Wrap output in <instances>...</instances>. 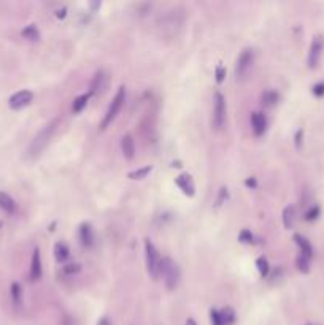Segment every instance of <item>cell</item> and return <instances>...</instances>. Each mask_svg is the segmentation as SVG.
I'll use <instances>...</instances> for the list:
<instances>
[{
	"label": "cell",
	"mask_w": 324,
	"mask_h": 325,
	"mask_svg": "<svg viewBox=\"0 0 324 325\" xmlns=\"http://www.w3.org/2000/svg\"><path fill=\"white\" fill-rule=\"evenodd\" d=\"M210 319H211V325H224L223 319H221V314H219L218 309L210 311Z\"/></svg>",
	"instance_id": "obj_27"
},
{
	"label": "cell",
	"mask_w": 324,
	"mask_h": 325,
	"mask_svg": "<svg viewBox=\"0 0 324 325\" xmlns=\"http://www.w3.org/2000/svg\"><path fill=\"white\" fill-rule=\"evenodd\" d=\"M294 241L297 243V246H299V249H300V254L304 255V257H307V259H310L313 255V247H312V244H310V241L305 238V237H302V235H294Z\"/></svg>",
	"instance_id": "obj_15"
},
{
	"label": "cell",
	"mask_w": 324,
	"mask_h": 325,
	"mask_svg": "<svg viewBox=\"0 0 324 325\" xmlns=\"http://www.w3.org/2000/svg\"><path fill=\"white\" fill-rule=\"evenodd\" d=\"M280 100V95L277 91H272V89H267L263 94H261V103H263L264 107L267 108H272L278 103Z\"/></svg>",
	"instance_id": "obj_16"
},
{
	"label": "cell",
	"mask_w": 324,
	"mask_h": 325,
	"mask_svg": "<svg viewBox=\"0 0 324 325\" xmlns=\"http://www.w3.org/2000/svg\"><path fill=\"white\" fill-rule=\"evenodd\" d=\"M145 260H147V271L153 279L159 276L161 267V255L157 252L156 246L151 243V240H145Z\"/></svg>",
	"instance_id": "obj_4"
},
{
	"label": "cell",
	"mask_w": 324,
	"mask_h": 325,
	"mask_svg": "<svg viewBox=\"0 0 324 325\" xmlns=\"http://www.w3.org/2000/svg\"><path fill=\"white\" fill-rule=\"evenodd\" d=\"M302 138H304V132H302V130H297V134H295V148H300Z\"/></svg>",
	"instance_id": "obj_34"
},
{
	"label": "cell",
	"mask_w": 324,
	"mask_h": 325,
	"mask_svg": "<svg viewBox=\"0 0 324 325\" xmlns=\"http://www.w3.org/2000/svg\"><path fill=\"white\" fill-rule=\"evenodd\" d=\"M186 325H197V324H196L194 319H188V321H186Z\"/></svg>",
	"instance_id": "obj_38"
},
{
	"label": "cell",
	"mask_w": 324,
	"mask_h": 325,
	"mask_svg": "<svg viewBox=\"0 0 324 325\" xmlns=\"http://www.w3.org/2000/svg\"><path fill=\"white\" fill-rule=\"evenodd\" d=\"M307 325H316V324H307Z\"/></svg>",
	"instance_id": "obj_39"
},
{
	"label": "cell",
	"mask_w": 324,
	"mask_h": 325,
	"mask_svg": "<svg viewBox=\"0 0 324 325\" xmlns=\"http://www.w3.org/2000/svg\"><path fill=\"white\" fill-rule=\"evenodd\" d=\"M89 97H91V92H89V94H83V95L77 97V99H75L73 103H72V111H73V113H80V111H83V108H85V107L88 105Z\"/></svg>",
	"instance_id": "obj_21"
},
{
	"label": "cell",
	"mask_w": 324,
	"mask_h": 325,
	"mask_svg": "<svg viewBox=\"0 0 324 325\" xmlns=\"http://www.w3.org/2000/svg\"><path fill=\"white\" fill-rule=\"evenodd\" d=\"M64 271L67 274H72V273H78L80 271V265L78 264H72V265H67L64 267Z\"/></svg>",
	"instance_id": "obj_32"
},
{
	"label": "cell",
	"mask_w": 324,
	"mask_h": 325,
	"mask_svg": "<svg viewBox=\"0 0 324 325\" xmlns=\"http://www.w3.org/2000/svg\"><path fill=\"white\" fill-rule=\"evenodd\" d=\"M295 267H297V270L299 271H302V273H308L310 271V264H308V259L307 257H304V255H299L297 259H295Z\"/></svg>",
	"instance_id": "obj_26"
},
{
	"label": "cell",
	"mask_w": 324,
	"mask_h": 325,
	"mask_svg": "<svg viewBox=\"0 0 324 325\" xmlns=\"http://www.w3.org/2000/svg\"><path fill=\"white\" fill-rule=\"evenodd\" d=\"M226 124V99L221 92L215 94L213 100V126L216 130L223 129Z\"/></svg>",
	"instance_id": "obj_6"
},
{
	"label": "cell",
	"mask_w": 324,
	"mask_h": 325,
	"mask_svg": "<svg viewBox=\"0 0 324 325\" xmlns=\"http://www.w3.org/2000/svg\"><path fill=\"white\" fill-rule=\"evenodd\" d=\"M251 127H253V132L256 136L264 135L265 129H267V117L264 113L261 111H254L251 113Z\"/></svg>",
	"instance_id": "obj_11"
},
{
	"label": "cell",
	"mask_w": 324,
	"mask_h": 325,
	"mask_svg": "<svg viewBox=\"0 0 324 325\" xmlns=\"http://www.w3.org/2000/svg\"><path fill=\"white\" fill-rule=\"evenodd\" d=\"M11 300L16 306H19L23 303V289L18 284V282H13L11 284Z\"/></svg>",
	"instance_id": "obj_23"
},
{
	"label": "cell",
	"mask_w": 324,
	"mask_h": 325,
	"mask_svg": "<svg viewBox=\"0 0 324 325\" xmlns=\"http://www.w3.org/2000/svg\"><path fill=\"white\" fill-rule=\"evenodd\" d=\"M151 170H153V167H151V165H147V167H143V168H139V170H135V171H130L127 176H129L130 179H143V178H147V176L149 175Z\"/></svg>",
	"instance_id": "obj_24"
},
{
	"label": "cell",
	"mask_w": 324,
	"mask_h": 325,
	"mask_svg": "<svg viewBox=\"0 0 324 325\" xmlns=\"http://www.w3.org/2000/svg\"><path fill=\"white\" fill-rule=\"evenodd\" d=\"M254 62V51L251 48H245V50L238 54L237 62H236V78L237 81H243L246 75L250 73L251 67Z\"/></svg>",
	"instance_id": "obj_5"
},
{
	"label": "cell",
	"mask_w": 324,
	"mask_h": 325,
	"mask_svg": "<svg viewBox=\"0 0 324 325\" xmlns=\"http://www.w3.org/2000/svg\"><path fill=\"white\" fill-rule=\"evenodd\" d=\"M294 222H295V208L293 205H289L283 210V225H285V229H288V230L293 229Z\"/></svg>",
	"instance_id": "obj_18"
},
{
	"label": "cell",
	"mask_w": 324,
	"mask_h": 325,
	"mask_svg": "<svg viewBox=\"0 0 324 325\" xmlns=\"http://www.w3.org/2000/svg\"><path fill=\"white\" fill-rule=\"evenodd\" d=\"M121 149H122L124 157H126L127 161L134 159V156H135V141H134L132 135H124L121 138Z\"/></svg>",
	"instance_id": "obj_14"
},
{
	"label": "cell",
	"mask_w": 324,
	"mask_h": 325,
	"mask_svg": "<svg viewBox=\"0 0 324 325\" xmlns=\"http://www.w3.org/2000/svg\"><path fill=\"white\" fill-rule=\"evenodd\" d=\"M32 99H33V94L30 91H27V89H24V91H19L15 95L10 97V108L11 109H21V108L29 105V103L32 102Z\"/></svg>",
	"instance_id": "obj_8"
},
{
	"label": "cell",
	"mask_w": 324,
	"mask_h": 325,
	"mask_svg": "<svg viewBox=\"0 0 324 325\" xmlns=\"http://www.w3.org/2000/svg\"><path fill=\"white\" fill-rule=\"evenodd\" d=\"M159 274L162 276L164 284L169 290H174L178 286V282H180V268H178L177 262L170 257L161 259Z\"/></svg>",
	"instance_id": "obj_2"
},
{
	"label": "cell",
	"mask_w": 324,
	"mask_h": 325,
	"mask_svg": "<svg viewBox=\"0 0 324 325\" xmlns=\"http://www.w3.org/2000/svg\"><path fill=\"white\" fill-rule=\"evenodd\" d=\"M224 77H226V70L223 65H218L216 67V81L218 82H223L224 81Z\"/></svg>",
	"instance_id": "obj_30"
},
{
	"label": "cell",
	"mask_w": 324,
	"mask_h": 325,
	"mask_svg": "<svg viewBox=\"0 0 324 325\" xmlns=\"http://www.w3.org/2000/svg\"><path fill=\"white\" fill-rule=\"evenodd\" d=\"M124 102H126V87L121 86V87L118 89V92H116L115 99L112 100V103H110L107 113H105V116H103V119H102V122H100V129H102V130H105V129L110 126V124H112V122L116 119V116L119 114L121 108H122V105H124Z\"/></svg>",
	"instance_id": "obj_3"
},
{
	"label": "cell",
	"mask_w": 324,
	"mask_h": 325,
	"mask_svg": "<svg viewBox=\"0 0 324 325\" xmlns=\"http://www.w3.org/2000/svg\"><path fill=\"white\" fill-rule=\"evenodd\" d=\"M256 267L259 270V274L263 276V278H265V276L268 274V271H270V267H268V262L265 257H259L256 260Z\"/></svg>",
	"instance_id": "obj_25"
},
{
	"label": "cell",
	"mask_w": 324,
	"mask_h": 325,
	"mask_svg": "<svg viewBox=\"0 0 324 325\" xmlns=\"http://www.w3.org/2000/svg\"><path fill=\"white\" fill-rule=\"evenodd\" d=\"M323 48H324V38L323 35H316L312 40V45H310L308 50V57H307V64L310 68H316L320 64L321 54H323Z\"/></svg>",
	"instance_id": "obj_7"
},
{
	"label": "cell",
	"mask_w": 324,
	"mask_h": 325,
	"mask_svg": "<svg viewBox=\"0 0 324 325\" xmlns=\"http://www.w3.org/2000/svg\"><path fill=\"white\" fill-rule=\"evenodd\" d=\"M219 314H221V319H223V324L224 325H232L236 322V311H234L231 306H226L219 311Z\"/></svg>",
	"instance_id": "obj_22"
},
{
	"label": "cell",
	"mask_w": 324,
	"mask_h": 325,
	"mask_svg": "<svg viewBox=\"0 0 324 325\" xmlns=\"http://www.w3.org/2000/svg\"><path fill=\"white\" fill-rule=\"evenodd\" d=\"M238 240L242 241V243H254V241H253L254 237H253V233L250 230H242V232H240Z\"/></svg>",
	"instance_id": "obj_28"
},
{
	"label": "cell",
	"mask_w": 324,
	"mask_h": 325,
	"mask_svg": "<svg viewBox=\"0 0 324 325\" xmlns=\"http://www.w3.org/2000/svg\"><path fill=\"white\" fill-rule=\"evenodd\" d=\"M99 325H110V322H108V319H107V317H103V319H102V321L99 322Z\"/></svg>",
	"instance_id": "obj_37"
},
{
	"label": "cell",
	"mask_w": 324,
	"mask_h": 325,
	"mask_svg": "<svg viewBox=\"0 0 324 325\" xmlns=\"http://www.w3.org/2000/svg\"><path fill=\"white\" fill-rule=\"evenodd\" d=\"M56 126H58V119H54L53 122L45 126L35 136H33L32 143L29 144V148H27V157L35 159L43 153V149L48 146V143H50V140H51L54 130H56Z\"/></svg>",
	"instance_id": "obj_1"
},
{
	"label": "cell",
	"mask_w": 324,
	"mask_h": 325,
	"mask_svg": "<svg viewBox=\"0 0 324 325\" xmlns=\"http://www.w3.org/2000/svg\"><path fill=\"white\" fill-rule=\"evenodd\" d=\"M175 184L183 190L184 195L188 197H194L196 195V186H194V181H192L191 175L188 173H184V175H180L177 179H175Z\"/></svg>",
	"instance_id": "obj_10"
},
{
	"label": "cell",
	"mask_w": 324,
	"mask_h": 325,
	"mask_svg": "<svg viewBox=\"0 0 324 325\" xmlns=\"http://www.w3.org/2000/svg\"><path fill=\"white\" fill-rule=\"evenodd\" d=\"M227 198V189L226 188H221L219 189V195H218V200H216V205H223V202Z\"/></svg>",
	"instance_id": "obj_31"
},
{
	"label": "cell",
	"mask_w": 324,
	"mask_h": 325,
	"mask_svg": "<svg viewBox=\"0 0 324 325\" xmlns=\"http://www.w3.org/2000/svg\"><path fill=\"white\" fill-rule=\"evenodd\" d=\"M245 184L248 186V188H256L258 183H256V179H254V178H248L246 181H245Z\"/></svg>",
	"instance_id": "obj_35"
},
{
	"label": "cell",
	"mask_w": 324,
	"mask_h": 325,
	"mask_svg": "<svg viewBox=\"0 0 324 325\" xmlns=\"http://www.w3.org/2000/svg\"><path fill=\"white\" fill-rule=\"evenodd\" d=\"M65 11H67V8L59 10V11H58V18H64V16H65Z\"/></svg>",
	"instance_id": "obj_36"
},
{
	"label": "cell",
	"mask_w": 324,
	"mask_h": 325,
	"mask_svg": "<svg viewBox=\"0 0 324 325\" xmlns=\"http://www.w3.org/2000/svg\"><path fill=\"white\" fill-rule=\"evenodd\" d=\"M80 240L85 247H92L95 244V235L91 224H81L80 225Z\"/></svg>",
	"instance_id": "obj_12"
},
{
	"label": "cell",
	"mask_w": 324,
	"mask_h": 325,
	"mask_svg": "<svg viewBox=\"0 0 324 325\" xmlns=\"http://www.w3.org/2000/svg\"><path fill=\"white\" fill-rule=\"evenodd\" d=\"M318 216H320V208H318V206H313L312 210H308V211H307L305 219H307V220H315Z\"/></svg>",
	"instance_id": "obj_29"
},
{
	"label": "cell",
	"mask_w": 324,
	"mask_h": 325,
	"mask_svg": "<svg viewBox=\"0 0 324 325\" xmlns=\"http://www.w3.org/2000/svg\"><path fill=\"white\" fill-rule=\"evenodd\" d=\"M107 86H108V75H107V72L99 70L97 73L94 75V78H92L91 94L92 95H102L103 92L107 91Z\"/></svg>",
	"instance_id": "obj_9"
},
{
	"label": "cell",
	"mask_w": 324,
	"mask_h": 325,
	"mask_svg": "<svg viewBox=\"0 0 324 325\" xmlns=\"http://www.w3.org/2000/svg\"><path fill=\"white\" fill-rule=\"evenodd\" d=\"M21 35H23L24 38H27V40H30V41H35V40L40 38V30H38V27L35 24H29L23 29Z\"/></svg>",
	"instance_id": "obj_20"
},
{
	"label": "cell",
	"mask_w": 324,
	"mask_h": 325,
	"mask_svg": "<svg viewBox=\"0 0 324 325\" xmlns=\"http://www.w3.org/2000/svg\"><path fill=\"white\" fill-rule=\"evenodd\" d=\"M313 94H315L316 97L324 95V82H320V84H315V87H313Z\"/></svg>",
	"instance_id": "obj_33"
},
{
	"label": "cell",
	"mask_w": 324,
	"mask_h": 325,
	"mask_svg": "<svg viewBox=\"0 0 324 325\" xmlns=\"http://www.w3.org/2000/svg\"><path fill=\"white\" fill-rule=\"evenodd\" d=\"M68 255H70V249L65 243H56L54 244V257H56L58 262H65L68 259Z\"/></svg>",
	"instance_id": "obj_19"
},
{
	"label": "cell",
	"mask_w": 324,
	"mask_h": 325,
	"mask_svg": "<svg viewBox=\"0 0 324 325\" xmlns=\"http://www.w3.org/2000/svg\"><path fill=\"white\" fill-rule=\"evenodd\" d=\"M41 257H40V249L35 247L32 252V260H30V279L38 281L41 278Z\"/></svg>",
	"instance_id": "obj_13"
},
{
	"label": "cell",
	"mask_w": 324,
	"mask_h": 325,
	"mask_svg": "<svg viewBox=\"0 0 324 325\" xmlns=\"http://www.w3.org/2000/svg\"><path fill=\"white\" fill-rule=\"evenodd\" d=\"M0 208H2L5 213H8V214H13L16 211V203H15V200H13L8 193H5V192H0Z\"/></svg>",
	"instance_id": "obj_17"
}]
</instances>
